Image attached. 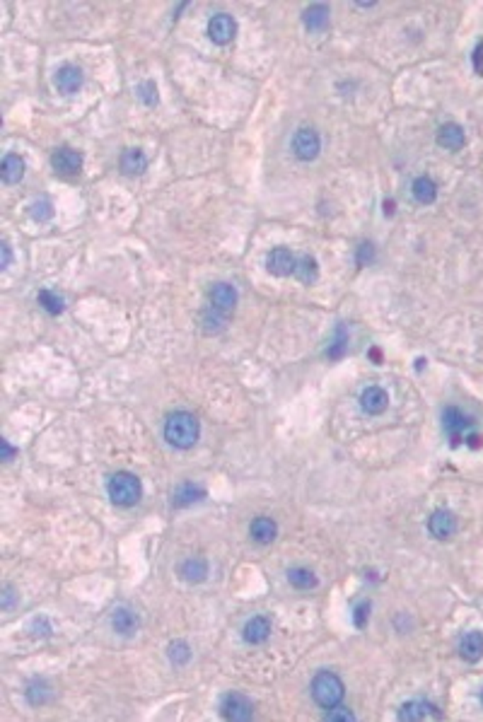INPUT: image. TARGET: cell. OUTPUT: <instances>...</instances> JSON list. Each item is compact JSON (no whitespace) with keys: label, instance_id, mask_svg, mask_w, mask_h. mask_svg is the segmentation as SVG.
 I'll use <instances>...</instances> for the list:
<instances>
[{"label":"cell","instance_id":"13","mask_svg":"<svg viewBox=\"0 0 483 722\" xmlns=\"http://www.w3.org/2000/svg\"><path fill=\"white\" fill-rule=\"evenodd\" d=\"M111 628H114L119 636L128 638L140 628V616L135 614L133 609L119 607V609H114V614H111Z\"/></svg>","mask_w":483,"mask_h":722},{"label":"cell","instance_id":"14","mask_svg":"<svg viewBox=\"0 0 483 722\" xmlns=\"http://www.w3.org/2000/svg\"><path fill=\"white\" fill-rule=\"evenodd\" d=\"M389 406V396L382 387H368L360 394V408L368 416H380L385 413Z\"/></svg>","mask_w":483,"mask_h":722},{"label":"cell","instance_id":"7","mask_svg":"<svg viewBox=\"0 0 483 722\" xmlns=\"http://www.w3.org/2000/svg\"><path fill=\"white\" fill-rule=\"evenodd\" d=\"M234 34H237V22H234V17L227 15V12H218V15H213L208 20V36H210V41L218 43V46L230 43L234 39Z\"/></svg>","mask_w":483,"mask_h":722},{"label":"cell","instance_id":"9","mask_svg":"<svg viewBox=\"0 0 483 722\" xmlns=\"http://www.w3.org/2000/svg\"><path fill=\"white\" fill-rule=\"evenodd\" d=\"M51 165H53V170L58 174H63V177H76V174H80V170H83V155L78 150H73V148H58V150L51 155Z\"/></svg>","mask_w":483,"mask_h":722},{"label":"cell","instance_id":"40","mask_svg":"<svg viewBox=\"0 0 483 722\" xmlns=\"http://www.w3.org/2000/svg\"><path fill=\"white\" fill-rule=\"evenodd\" d=\"M0 252H3V261H0V269H8V266H10V259H12L8 242H3V244H0Z\"/></svg>","mask_w":483,"mask_h":722},{"label":"cell","instance_id":"4","mask_svg":"<svg viewBox=\"0 0 483 722\" xmlns=\"http://www.w3.org/2000/svg\"><path fill=\"white\" fill-rule=\"evenodd\" d=\"M474 426H476V421L469 413H464L462 408L447 406L442 411V430L447 435L452 447H459L462 442L467 440V435L474 430Z\"/></svg>","mask_w":483,"mask_h":722},{"label":"cell","instance_id":"16","mask_svg":"<svg viewBox=\"0 0 483 722\" xmlns=\"http://www.w3.org/2000/svg\"><path fill=\"white\" fill-rule=\"evenodd\" d=\"M56 87H58L61 92H66V95H76V92L83 87V71H80L78 66H63V68H58V73H56Z\"/></svg>","mask_w":483,"mask_h":722},{"label":"cell","instance_id":"2","mask_svg":"<svg viewBox=\"0 0 483 722\" xmlns=\"http://www.w3.org/2000/svg\"><path fill=\"white\" fill-rule=\"evenodd\" d=\"M107 493H109L114 505L131 507L140 500V495H143V485H140V478L135 474H128V471H116L107 483Z\"/></svg>","mask_w":483,"mask_h":722},{"label":"cell","instance_id":"23","mask_svg":"<svg viewBox=\"0 0 483 722\" xmlns=\"http://www.w3.org/2000/svg\"><path fill=\"white\" fill-rule=\"evenodd\" d=\"M179 575H182V580H187L191 584H198V582H203L208 577V563L203 561V558H189V561H184L182 563V568H179Z\"/></svg>","mask_w":483,"mask_h":722},{"label":"cell","instance_id":"6","mask_svg":"<svg viewBox=\"0 0 483 722\" xmlns=\"http://www.w3.org/2000/svg\"><path fill=\"white\" fill-rule=\"evenodd\" d=\"M220 713H222V718H225V720H232V722H246V720H251V718H254V706H251V701L246 698V696H242V693H227L225 698H222Z\"/></svg>","mask_w":483,"mask_h":722},{"label":"cell","instance_id":"15","mask_svg":"<svg viewBox=\"0 0 483 722\" xmlns=\"http://www.w3.org/2000/svg\"><path fill=\"white\" fill-rule=\"evenodd\" d=\"M269 636H271V621L264 619V616H254L242 628V638L249 645H261L269 640Z\"/></svg>","mask_w":483,"mask_h":722},{"label":"cell","instance_id":"36","mask_svg":"<svg viewBox=\"0 0 483 722\" xmlns=\"http://www.w3.org/2000/svg\"><path fill=\"white\" fill-rule=\"evenodd\" d=\"M368 621H370V602H360L353 609V624H355V628H365Z\"/></svg>","mask_w":483,"mask_h":722},{"label":"cell","instance_id":"27","mask_svg":"<svg viewBox=\"0 0 483 722\" xmlns=\"http://www.w3.org/2000/svg\"><path fill=\"white\" fill-rule=\"evenodd\" d=\"M295 276L300 278L305 285H312L314 281L319 278V266H317V259L314 257H302V259H297V269H295Z\"/></svg>","mask_w":483,"mask_h":722},{"label":"cell","instance_id":"11","mask_svg":"<svg viewBox=\"0 0 483 722\" xmlns=\"http://www.w3.org/2000/svg\"><path fill=\"white\" fill-rule=\"evenodd\" d=\"M208 302L213 309H218L222 314H230L237 304V290L230 283H215L208 292Z\"/></svg>","mask_w":483,"mask_h":722},{"label":"cell","instance_id":"24","mask_svg":"<svg viewBox=\"0 0 483 722\" xmlns=\"http://www.w3.org/2000/svg\"><path fill=\"white\" fill-rule=\"evenodd\" d=\"M0 177H3L5 184H17L24 177V160L20 155L10 153L3 158V165H0Z\"/></svg>","mask_w":483,"mask_h":722},{"label":"cell","instance_id":"20","mask_svg":"<svg viewBox=\"0 0 483 722\" xmlns=\"http://www.w3.org/2000/svg\"><path fill=\"white\" fill-rule=\"evenodd\" d=\"M121 170L128 177H135V174H143L147 170V158L140 148H128L121 155Z\"/></svg>","mask_w":483,"mask_h":722},{"label":"cell","instance_id":"19","mask_svg":"<svg viewBox=\"0 0 483 722\" xmlns=\"http://www.w3.org/2000/svg\"><path fill=\"white\" fill-rule=\"evenodd\" d=\"M411 194L413 198L420 203V205H430V203H435L437 201V184L432 182L430 177H425V174H420V177L413 179V184H411Z\"/></svg>","mask_w":483,"mask_h":722},{"label":"cell","instance_id":"32","mask_svg":"<svg viewBox=\"0 0 483 722\" xmlns=\"http://www.w3.org/2000/svg\"><path fill=\"white\" fill-rule=\"evenodd\" d=\"M36 300H39V304L46 309L48 314H61V312H63V309H66L63 297L56 295V292H51V290H41Z\"/></svg>","mask_w":483,"mask_h":722},{"label":"cell","instance_id":"29","mask_svg":"<svg viewBox=\"0 0 483 722\" xmlns=\"http://www.w3.org/2000/svg\"><path fill=\"white\" fill-rule=\"evenodd\" d=\"M288 580L290 584H293L295 589H312V587H317V575H314L312 570H307V568H293V570H288Z\"/></svg>","mask_w":483,"mask_h":722},{"label":"cell","instance_id":"33","mask_svg":"<svg viewBox=\"0 0 483 722\" xmlns=\"http://www.w3.org/2000/svg\"><path fill=\"white\" fill-rule=\"evenodd\" d=\"M138 97H140V102L147 104V107H155V104L160 102L157 85H155L152 80H145V83H140L138 85Z\"/></svg>","mask_w":483,"mask_h":722},{"label":"cell","instance_id":"1","mask_svg":"<svg viewBox=\"0 0 483 722\" xmlns=\"http://www.w3.org/2000/svg\"><path fill=\"white\" fill-rule=\"evenodd\" d=\"M201 435V426L198 418L189 411H175V413L167 416L165 421V440L170 442L177 450H191L198 442Z\"/></svg>","mask_w":483,"mask_h":722},{"label":"cell","instance_id":"3","mask_svg":"<svg viewBox=\"0 0 483 722\" xmlns=\"http://www.w3.org/2000/svg\"><path fill=\"white\" fill-rule=\"evenodd\" d=\"M343 693H346V686H343V681L338 679L333 671H319L317 676H314V681H312V698L319 703L321 708H333V706H338L341 701H343Z\"/></svg>","mask_w":483,"mask_h":722},{"label":"cell","instance_id":"37","mask_svg":"<svg viewBox=\"0 0 483 722\" xmlns=\"http://www.w3.org/2000/svg\"><path fill=\"white\" fill-rule=\"evenodd\" d=\"M355 261H358V266H370L375 261V247L370 244V242H363L355 252Z\"/></svg>","mask_w":483,"mask_h":722},{"label":"cell","instance_id":"5","mask_svg":"<svg viewBox=\"0 0 483 722\" xmlns=\"http://www.w3.org/2000/svg\"><path fill=\"white\" fill-rule=\"evenodd\" d=\"M321 150V140L319 133L314 128H300L293 138V153L297 160L302 162H312Z\"/></svg>","mask_w":483,"mask_h":722},{"label":"cell","instance_id":"34","mask_svg":"<svg viewBox=\"0 0 483 722\" xmlns=\"http://www.w3.org/2000/svg\"><path fill=\"white\" fill-rule=\"evenodd\" d=\"M29 213H32V217L36 222H48L53 217V205H51V201L41 198V201L32 203V210H29Z\"/></svg>","mask_w":483,"mask_h":722},{"label":"cell","instance_id":"21","mask_svg":"<svg viewBox=\"0 0 483 722\" xmlns=\"http://www.w3.org/2000/svg\"><path fill=\"white\" fill-rule=\"evenodd\" d=\"M249 534L256 544H271L278 537V525L271 517H256L249 525Z\"/></svg>","mask_w":483,"mask_h":722},{"label":"cell","instance_id":"39","mask_svg":"<svg viewBox=\"0 0 483 722\" xmlns=\"http://www.w3.org/2000/svg\"><path fill=\"white\" fill-rule=\"evenodd\" d=\"M0 450H3V462H12V459H15V454H17V450L10 445L8 440H0Z\"/></svg>","mask_w":483,"mask_h":722},{"label":"cell","instance_id":"26","mask_svg":"<svg viewBox=\"0 0 483 722\" xmlns=\"http://www.w3.org/2000/svg\"><path fill=\"white\" fill-rule=\"evenodd\" d=\"M346 351H348V331H346L343 324H338L336 334H333V341L329 344V348H326V358H329V360H341V358L346 356Z\"/></svg>","mask_w":483,"mask_h":722},{"label":"cell","instance_id":"18","mask_svg":"<svg viewBox=\"0 0 483 722\" xmlns=\"http://www.w3.org/2000/svg\"><path fill=\"white\" fill-rule=\"evenodd\" d=\"M459 655L464 662H479L483 657V633L472 631L459 640Z\"/></svg>","mask_w":483,"mask_h":722},{"label":"cell","instance_id":"41","mask_svg":"<svg viewBox=\"0 0 483 722\" xmlns=\"http://www.w3.org/2000/svg\"><path fill=\"white\" fill-rule=\"evenodd\" d=\"M464 445H469V447H474V450H479V447L483 445V438H481V435H476V433H469V435H467V440H464Z\"/></svg>","mask_w":483,"mask_h":722},{"label":"cell","instance_id":"17","mask_svg":"<svg viewBox=\"0 0 483 722\" xmlns=\"http://www.w3.org/2000/svg\"><path fill=\"white\" fill-rule=\"evenodd\" d=\"M425 718H440L437 708L425 701H408L401 706L399 720H425Z\"/></svg>","mask_w":483,"mask_h":722},{"label":"cell","instance_id":"31","mask_svg":"<svg viewBox=\"0 0 483 722\" xmlns=\"http://www.w3.org/2000/svg\"><path fill=\"white\" fill-rule=\"evenodd\" d=\"M167 657H170L172 664L182 667V664H187L191 659V647L184 643V640H175V643H170V647H167Z\"/></svg>","mask_w":483,"mask_h":722},{"label":"cell","instance_id":"42","mask_svg":"<svg viewBox=\"0 0 483 722\" xmlns=\"http://www.w3.org/2000/svg\"><path fill=\"white\" fill-rule=\"evenodd\" d=\"M0 607H3L5 612H8V609L12 607V589H10V587H5V589H3V604H0Z\"/></svg>","mask_w":483,"mask_h":722},{"label":"cell","instance_id":"43","mask_svg":"<svg viewBox=\"0 0 483 722\" xmlns=\"http://www.w3.org/2000/svg\"><path fill=\"white\" fill-rule=\"evenodd\" d=\"M394 213V201H385V215H392Z\"/></svg>","mask_w":483,"mask_h":722},{"label":"cell","instance_id":"35","mask_svg":"<svg viewBox=\"0 0 483 722\" xmlns=\"http://www.w3.org/2000/svg\"><path fill=\"white\" fill-rule=\"evenodd\" d=\"M324 720H329V722H353V720H355V715H353L348 708L333 706V708H329V711H326Z\"/></svg>","mask_w":483,"mask_h":722},{"label":"cell","instance_id":"25","mask_svg":"<svg viewBox=\"0 0 483 722\" xmlns=\"http://www.w3.org/2000/svg\"><path fill=\"white\" fill-rule=\"evenodd\" d=\"M329 8L326 5H309V8L305 10V15H302V22H305V27L307 29H312V32H321V29H326V24H329Z\"/></svg>","mask_w":483,"mask_h":722},{"label":"cell","instance_id":"28","mask_svg":"<svg viewBox=\"0 0 483 722\" xmlns=\"http://www.w3.org/2000/svg\"><path fill=\"white\" fill-rule=\"evenodd\" d=\"M225 319H227V314H222L218 312V309H213L208 304V309H203L201 312V324H203V331L206 334H218L225 329Z\"/></svg>","mask_w":483,"mask_h":722},{"label":"cell","instance_id":"22","mask_svg":"<svg viewBox=\"0 0 483 722\" xmlns=\"http://www.w3.org/2000/svg\"><path fill=\"white\" fill-rule=\"evenodd\" d=\"M203 497H206V490H203L201 485L182 483L175 490V495H172V505H175V507H187V505H194V502H198V500H203Z\"/></svg>","mask_w":483,"mask_h":722},{"label":"cell","instance_id":"10","mask_svg":"<svg viewBox=\"0 0 483 722\" xmlns=\"http://www.w3.org/2000/svg\"><path fill=\"white\" fill-rule=\"evenodd\" d=\"M428 532L435 537L437 541H447L452 534L457 532V517H455V512H450V510H445V507H440L435 510V512L428 517Z\"/></svg>","mask_w":483,"mask_h":722},{"label":"cell","instance_id":"8","mask_svg":"<svg viewBox=\"0 0 483 722\" xmlns=\"http://www.w3.org/2000/svg\"><path fill=\"white\" fill-rule=\"evenodd\" d=\"M266 269H269L271 276H278V278L295 276L297 259L293 257V252H290V249L276 247V249H271L269 257H266Z\"/></svg>","mask_w":483,"mask_h":722},{"label":"cell","instance_id":"44","mask_svg":"<svg viewBox=\"0 0 483 722\" xmlns=\"http://www.w3.org/2000/svg\"><path fill=\"white\" fill-rule=\"evenodd\" d=\"M481 703H483V689H481Z\"/></svg>","mask_w":483,"mask_h":722},{"label":"cell","instance_id":"38","mask_svg":"<svg viewBox=\"0 0 483 722\" xmlns=\"http://www.w3.org/2000/svg\"><path fill=\"white\" fill-rule=\"evenodd\" d=\"M472 61H474V71H476V76H483V41L474 48Z\"/></svg>","mask_w":483,"mask_h":722},{"label":"cell","instance_id":"30","mask_svg":"<svg viewBox=\"0 0 483 722\" xmlns=\"http://www.w3.org/2000/svg\"><path fill=\"white\" fill-rule=\"evenodd\" d=\"M48 698H51V686H48L44 679H34L27 686V701L32 703V706H41V703H46Z\"/></svg>","mask_w":483,"mask_h":722},{"label":"cell","instance_id":"12","mask_svg":"<svg viewBox=\"0 0 483 722\" xmlns=\"http://www.w3.org/2000/svg\"><path fill=\"white\" fill-rule=\"evenodd\" d=\"M435 140H437L440 148L455 153V150H459V148H464V143H467V133H464V126H459L457 121H450V123H442V126L437 128Z\"/></svg>","mask_w":483,"mask_h":722}]
</instances>
